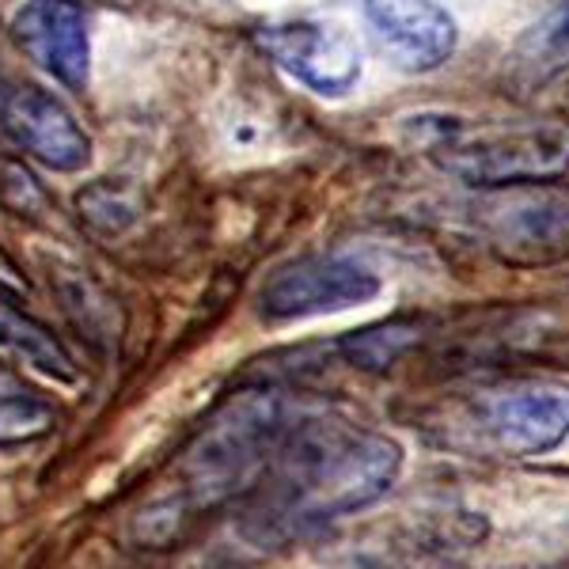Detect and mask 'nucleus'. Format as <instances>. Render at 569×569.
Returning a JSON list of instances; mask_svg holds the SVG:
<instances>
[{
	"label": "nucleus",
	"mask_w": 569,
	"mask_h": 569,
	"mask_svg": "<svg viewBox=\"0 0 569 569\" xmlns=\"http://www.w3.org/2000/svg\"><path fill=\"white\" fill-rule=\"evenodd\" d=\"M399 471L402 452L391 437L338 418L289 421L278 452L251 490L243 531L254 543L308 536L376 505Z\"/></svg>",
	"instance_id": "nucleus-1"
},
{
	"label": "nucleus",
	"mask_w": 569,
	"mask_h": 569,
	"mask_svg": "<svg viewBox=\"0 0 569 569\" xmlns=\"http://www.w3.org/2000/svg\"><path fill=\"white\" fill-rule=\"evenodd\" d=\"M407 144L440 176L479 190L562 179L569 171V114H456L421 110L402 126Z\"/></svg>",
	"instance_id": "nucleus-2"
},
{
	"label": "nucleus",
	"mask_w": 569,
	"mask_h": 569,
	"mask_svg": "<svg viewBox=\"0 0 569 569\" xmlns=\"http://www.w3.org/2000/svg\"><path fill=\"white\" fill-rule=\"evenodd\" d=\"M289 418L266 391H243L201 429L187 452V493L194 505H217L251 493L278 452Z\"/></svg>",
	"instance_id": "nucleus-3"
},
{
	"label": "nucleus",
	"mask_w": 569,
	"mask_h": 569,
	"mask_svg": "<svg viewBox=\"0 0 569 569\" xmlns=\"http://www.w3.org/2000/svg\"><path fill=\"white\" fill-rule=\"evenodd\" d=\"M471 213L486 247L501 262L525 270L569 262V182L547 179L482 190Z\"/></svg>",
	"instance_id": "nucleus-4"
},
{
	"label": "nucleus",
	"mask_w": 569,
	"mask_h": 569,
	"mask_svg": "<svg viewBox=\"0 0 569 569\" xmlns=\"http://www.w3.org/2000/svg\"><path fill=\"white\" fill-rule=\"evenodd\" d=\"M380 292V278L369 266L342 259V254H311L281 266L266 281L259 308L270 323H292V319L330 316L357 305H369Z\"/></svg>",
	"instance_id": "nucleus-5"
},
{
	"label": "nucleus",
	"mask_w": 569,
	"mask_h": 569,
	"mask_svg": "<svg viewBox=\"0 0 569 569\" xmlns=\"http://www.w3.org/2000/svg\"><path fill=\"white\" fill-rule=\"evenodd\" d=\"M0 130L23 156L42 168L72 176L91 160V137L80 130L72 110L42 88H12L0 99Z\"/></svg>",
	"instance_id": "nucleus-6"
},
{
	"label": "nucleus",
	"mask_w": 569,
	"mask_h": 569,
	"mask_svg": "<svg viewBox=\"0 0 569 569\" xmlns=\"http://www.w3.org/2000/svg\"><path fill=\"white\" fill-rule=\"evenodd\" d=\"M254 42L278 69L300 80L316 96H346L361 80V50L342 31L319 23L262 27Z\"/></svg>",
	"instance_id": "nucleus-7"
},
{
	"label": "nucleus",
	"mask_w": 569,
	"mask_h": 569,
	"mask_svg": "<svg viewBox=\"0 0 569 569\" xmlns=\"http://www.w3.org/2000/svg\"><path fill=\"white\" fill-rule=\"evenodd\" d=\"M12 39L46 77L72 91L88 88V16L77 0H27L12 20Z\"/></svg>",
	"instance_id": "nucleus-8"
},
{
	"label": "nucleus",
	"mask_w": 569,
	"mask_h": 569,
	"mask_svg": "<svg viewBox=\"0 0 569 569\" xmlns=\"http://www.w3.org/2000/svg\"><path fill=\"white\" fill-rule=\"evenodd\" d=\"M482 426L512 456H543L569 440V388L562 383H520L486 395Z\"/></svg>",
	"instance_id": "nucleus-9"
},
{
	"label": "nucleus",
	"mask_w": 569,
	"mask_h": 569,
	"mask_svg": "<svg viewBox=\"0 0 569 569\" xmlns=\"http://www.w3.org/2000/svg\"><path fill=\"white\" fill-rule=\"evenodd\" d=\"M365 23L407 72H433L456 50V20L437 0H365Z\"/></svg>",
	"instance_id": "nucleus-10"
},
{
	"label": "nucleus",
	"mask_w": 569,
	"mask_h": 569,
	"mask_svg": "<svg viewBox=\"0 0 569 569\" xmlns=\"http://www.w3.org/2000/svg\"><path fill=\"white\" fill-rule=\"evenodd\" d=\"M0 350L16 353L20 361L31 365V369H39L42 376H53V380H61V383H77V376H80L69 350L61 346V338L4 297H0Z\"/></svg>",
	"instance_id": "nucleus-11"
},
{
	"label": "nucleus",
	"mask_w": 569,
	"mask_h": 569,
	"mask_svg": "<svg viewBox=\"0 0 569 569\" xmlns=\"http://www.w3.org/2000/svg\"><path fill=\"white\" fill-rule=\"evenodd\" d=\"M58 426V410L16 376L0 372V448L31 445Z\"/></svg>",
	"instance_id": "nucleus-12"
},
{
	"label": "nucleus",
	"mask_w": 569,
	"mask_h": 569,
	"mask_svg": "<svg viewBox=\"0 0 569 569\" xmlns=\"http://www.w3.org/2000/svg\"><path fill=\"white\" fill-rule=\"evenodd\" d=\"M415 338V330L402 327V323H383V327H369V330H357V335L342 338L338 350L346 353V361L353 369H388V365L407 350V342Z\"/></svg>",
	"instance_id": "nucleus-13"
},
{
	"label": "nucleus",
	"mask_w": 569,
	"mask_h": 569,
	"mask_svg": "<svg viewBox=\"0 0 569 569\" xmlns=\"http://www.w3.org/2000/svg\"><path fill=\"white\" fill-rule=\"evenodd\" d=\"M77 206H80V217H84L88 224L103 236L122 232L126 224H133L137 220V201L126 194L122 187H114V182H103V187L84 190V194L77 198Z\"/></svg>",
	"instance_id": "nucleus-14"
},
{
	"label": "nucleus",
	"mask_w": 569,
	"mask_h": 569,
	"mask_svg": "<svg viewBox=\"0 0 569 569\" xmlns=\"http://www.w3.org/2000/svg\"><path fill=\"white\" fill-rule=\"evenodd\" d=\"M528 66L536 69L539 77H555V72L569 69V0H562V4L550 12V20L543 27H536Z\"/></svg>",
	"instance_id": "nucleus-15"
}]
</instances>
